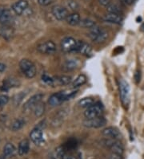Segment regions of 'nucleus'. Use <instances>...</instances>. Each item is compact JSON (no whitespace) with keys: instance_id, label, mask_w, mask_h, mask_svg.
I'll return each instance as SVG.
<instances>
[{"instance_id":"f257e3e1","label":"nucleus","mask_w":144,"mask_h":159,"mask_svg":"<svg viewBox=\"0 0 144 159\" xmlns=\"http://www.w3.org/2000/svg\"><path fill=\"white\" fill-rule=\"evenodd\" d=\"M19 68L27 78H33L36 75V68L30 60L23 59L19 62Z\"/></svg>"},{"instance_id":"b1692460","label":"nucleus","mask_w":144,"mask_h":159,"mask_svg":"<svg viewBox=\"0 0 144 159\" xmlns=\"http://www.w3.org/2000/svg\"><path fill=\"white\" fill-rule=\"evenodd\" d=\"M111 149L112 153H118V154H121L123 155V146L122 145L121 142H116L113 144L111 147Z\"/></svg>"},{"instance_id":"cd10ccee","label":"nucleus","mask_w":144,"mask_h":159,"mask_svg":"<svg viewBox=\"0 0 144 159\" xmlns=\"http://www.w3.org/2000/svg\"><path fill=\"white\" fill-rule=\"evenodd\" d=\"M79 25L82 27H84V28H92L93 27L96 25L95 22L93 21L92 20H90V19H84V20H82L79 23Z\"/></svg>"},{"instance_id":"20e7f679","label":"nucleus","mask_w":144,"mask_h":159,"mask_svg":"<svg viewBox=\"0 0 144 159\" xmlns=\"http://www.w3.org/2000/svg\"><path fill=\"white\" fill-rule=\"evenodd\" d=\"M107 123V120L103 116H98L95 118L92 119H86L83 121V125L86 128H100L104 126Z\"/></svg>"},{"instance_id":"5701e85b","label":"nucleus","mask_w":144,"mask_h":159,"mask_svg":"<svg viewBox=\"0 0 144 159\" xmlns=\"http://www.w3.org/2000/svg\"><path fill=\"white\" fill-rule=\"evenodd\" d=\"M25 120H23V119L22 118L17 119V120H15L13 123H12L11 129L12 131H18V130L21 129L23 126L25 125Z\"/></svg>"},{"instance_id":"ddd939ff","label":"nucleus","mask_w":144,"mask_h":159,"mask_svg":"<svg viewBox=\"0 0 144 159\" xmlns=\"http://www.w3.org/2000/svg\"><path fill=\"white\" fill-rule=\"evenodd\" d=\"M103 135L111 139H119L120 138V133L115 127H107L103 130Z\"/></svg>"},{"instance_id":"9b49d317","label":"nucleus","mask_w":144,"mask_h":159,"mask_svg":"<svg viewBox=\"0 0 144 159\" xmlns=\"http://www.w3.org/2000/svg\"><path fill=\"white\" fill-rule=\"evenodd\" d=\"M28 7V2L27 0H19L12 5V10L16 15L20 16L27 10Z\"/></svg>"},{"instance_id":"ea45409f","label":"nucleus","mask_w":144,"mask_h":159,"mask_svg":"<svg viewBox=\"0 0 144 159\" xmlns=\"http://www.w3.org/2000/svg\"><path fill=\"white\" fill-rule=\"evenodd\" d=\"M134 78H135V80H136V83H138L140 81V72L137 71L135 72V75H134Z\"/></svg>"},{"instance_id":"473e14b6","label":"nucleus","mask_w":144,"mask_h":159,"mask_svg":"<svg viewBox=\"0 0 144 159\" xmlns=\"http://www.w3.org/2000/svg\"><path fill=\"white\" fill-rule=\"evenodd\" d=\"M107 38H108L107 32L105 31H103L102 33L100 34V35H98L97 38H96V39L94 41V42L96 43H103V42H105Z\"/></svg>"},{"instance_id":"dca6fc26","label":"nucleus","mask_w":144,"mask_h":159,"mask_svg":"<svg viewBox=\"0 0 144 159\" xmlns=\"http://www.w3.org/2000/svg\"><path fill=\"white\" fill-rule=\"evenodd\" d=\"M14 35V31L11 27L8 25H4L3 27H0V35L3 39L9 40Z\"/></svg>"},{"instance_id":"37998d69","label":"nucleus","mask_w":144,"mask_h":159,"mask_svg":"<svg viewBox=\"0 0 144 159\" xmlns=\"http://www.w3.org/2000/svg\"><path fill=\"white\" fill-rule=\"evenodd\" d=\"M64 159H76V157L73 155H67L64 157Z\"/></svg>"},{"instance_id":"bb28decb","label":"nucleus","mask_w":144,"mask_h":159,"mask_svg":"<svg viewBox=\"0 0 144 159\" xmlns=\"http://www.w3.org/2000/svg\"><path fill=\"white\" fill-rule=\"evenodd\" d=\"M44 111L45 105L42 102L38 103V105L34 108V113H35V116H38V117L42 116V115L44 113Z\"/></svg>"},{"instance_id":"f03ea898","label":"nucleus","mask_w":144,"mask_h":159,"mask_svg":"<svg viewBox=\"0 0 144 159\" xmlns=\"http://www.w3.org/2000/svg\"><path fill=\"white\" fill-rule=\"evenodd\" d=\"M119 90L122 103L123 105L127 106L130 102V86L124 80H121L119 82Z\"/></svg>"},{"instance_id":"2eb2a0df","label":"nucleus","mask_w":144,"mask_h":159,"mask_svg":"<svg viewBox=\"0 0 144 159\" xmlns=\"http://www.w3.org/2000/svg\"><path fill=\"white\" fill-rule=\"evenodd\" d=\"M104 20L108 22V23L119 24V23H121L122 21H123V18L120 16V15L113 13H107L104 16Z\"/></svg>"},{"instance_id":"2f4dec72","label":"nucleus","mask_w":144,"mask_h":159,"mask_svg":"<svg viewBox=\"0 0 144 159\" xmlns=\"http://www.w3.org/2000/svg\"><path fill=\"white\" fill-rule=\"evenodd\" d=\"M42 80L46 84L54 87V77H51L47 74H43L42 76Z\"/></svg>"},{"instance_id":"79ce46f5","label":"nucleus","mask_w":144,"mask_h":159,"mask_svg":"<svg viewBox=\"0 0 144 159\" xmlns=\"http://www.w3.org/2000/svg\"><path fill=\"white\" fill-rule=\"evenodd\" d=\"M7 66L5 64H2V63H0V72H3L5 70H6Z\"/></svg>"},{"instance_id":"c756f323","label":"nucleus","mask_w":144,"mask_h":159,"mask_svg":"<svg viewBox=\"0 0 144 159\" xmlns=\"http://www.w3.org/2000/svg\"><path fill=\"white\" fill-rule=\"evenodd\" d=\"M107 10L108 13H113L117 14V15H120L121 13V10L119 8V6H117L116 4L111 3L107 7Z\"/></svg>"},{"instance_id":"4c0bfd02","label":"nucleus","mask_w":144,"mask_h":159,"mask_svg":"<svg viewBox=\"0 0 144 159\" xmlns=\"http://www.w3.org/2000/svg\"><path fill=\"white\" fill-rule=\"evenodd\" d=\"M99 4H101L102 6L107 7L109 4L111 3V0H98Z\"/></svg>"},{"instance_id":"f3484780","label":"nucleus","mask_w":144,"mask_h":159,"mask_svg":"<svg viewBox=\"0 0 144 159\" xmlns=\"http://www.w3.org/2000/svg\"><path fill=\"white\" fill-rule=\"evenodd\" d=\"M12 15L11 11L8 9H3L2 13L0 17V23H2L3 25H8V23L11 21Z\"/></svg>"},{"instance_id":"f704fd0d","label":"nucleus","mask_w":144,"mask_h":159,"mask_svg":"<svg viewBox=\"0 0 144 159\" xmlns=\"http://www.w3.org/2000/svg\"><path fill=\"white\" fill-rule=\"evenodd\" d=\"M9 101V97L4 94H0V107L7 105Z\"/></svg>"},{"instance_id":"412c9836","label":"nucleus","mask_w":144,"mask_h":159,"mask_svg":"<svg viewBox=\"0 0 144 159\" xmlns=\"http://www.w3.org/2000/svg\"><path fill=\"white\" fill-rule=\"evenodd\" d=\"M78 67V61L76 60H68L63 64V68L66 71H72Z\"/></svg>"},{"instance_id":"39448f33","label":"nucleus","mask_w":144,"mask_h":159,"mask_svg":"<svg viewBox=\"0 0 144 159\" xmlns=\"http://www.w3.org/2000/svg\"><path fill=\"white\" fill-rule=\"evenodd\" d=\"M52 15L54 16L56 20H59V21H63V20H67V18L69 16L68 11L67 8L63 7V6L60 5H55L52 7L51 9Z\"/></svg>"},{"instance_id":"7ed1b4c3","label":"nucleus","mask_w":144,"mask_h":159,"mask_svg":"<svg viewBox=\"0 0 144 159\" xmlns=\"http://www.w3.org/2000/svg\"><path fill=\"white\" fill-rule=\"evenodd\" d=\"M103 111L102 105L100 104H94L92 106L86 109L84 112V116L86 119H92L101 116Z\"/></svg>"},{"instance_id":"423d86ee","label":"nucleus","mask_w":144,"mask_h":159,"mask_svg":"<svg viewBox=\"0 0 144 159\" xmlns=\"http://www.w3.org/2000/svg\"><path fill=\"white\" fill-rule=\"evenodd\" d=\"M38 52L42 54L51 55L56 52V45L52 41H46L44 43H41L37 48Z\"/></svg>"},{"instance_id":"c9c22d12","label":"nucleus","mask_w":144,"mask_h":159,"mask_svg":"<svg viewBox=\"0 0 144 159\" xmlns=\"http://www.w3.org/2000/svg\"><path fill=\"white\" fill-rule=\"evenodd\" d=\"M25 97V93H19V94H18V95H16L15 97H14V102H15V105H19V103L21 102L22 100H23V97Z\"/></svg>"},{"instance_id":"6e6552de","label":"nucleus","mask_w":144,"mask_h":159,"mask_svg":"<svg viewBox=\"0 0 144 159\" xmlns=\"http://www.w3.org/2000/svg\"><path fill=\"white\" fill-rule=\"evenodd\" d=\"M30 138L35 145L40 146L42 143H44V138H43V134H42V129L39 127H36L32 130L30 134Z\"/></svg>"},{"instance_id":"1a4fd4ad","label":"nucleus","mask_w":144,"mask_h":159,"mask_svg":"<svg viewBox=\"0 0 144 159\" xmlns=\"http://www.w3.org/2000/svg\"><path fill=\"white\" fill-rule=\"evenodd\" d=\"M75 52L81 53L83 56L88 57L92 52V48H91V46L90 44H88V43H84V42L81 40H77Z\"/></svg>"},{"instance_id":"58836bf2","label":"nucleus","mask_w":144,"mask_h":159,"mask_svg":"<svg viewBox=\"0 0 144 159\" xmlns=\"http://www.w3.org/2000/svg\"><path fill=\"white\" fill-rule=\"evenodd\" d=\"M110 159H123V156H122L121 154H118V153H112V154L111 155Z\"/></svg>"},{"instance_id":"a19ab883","label":"nucleus","mask_w":144,"mask_h":159,"mask_svg":"<svg viewBox=\"0 0 144 159\" xmlns=\"http://www.w3.org/2000/svg\"><path fill=\"white\" fill-rule=\"evenodd\" d=\"M121 1L124 2V3L127 4V5H131V4L134 3L135 0H121Z\"/></svg>"},{"instance_id":"6ab92c4d","label":"nucleus","mask_w":144,"mask_h":159,"mask_svg":"<svg viewBox=\"0 0 144 159\" xmlns=\"http://www.w3.org/2000/svg\"><path fill=\"white\" fill-rule=\"evenodd\" d=\"M67 23L69 24V25L71 26H76L78 24H79L81 21L80 19V16H79L78 13H72L71 15L68 16V17L67 18V20H66Z\"/></svg>"},{"instance_id":"a211bd4d","label":"nucleus","mask_w":144,"mask_h":159,"mask_svg":"<svg viewBox=\"0 0 144 159\" xmlns=\"http://www.w3.org/2000/svg\"><path fill=\"white\" fill-rule=\"evenodd\" d=\"M29 149H30V144H29L28 140H23L19 145V149H18L19 154L21 156L25 155L26 153H28Z\"/></svg>"},{"instance_id":"393cba45","label":"nucleus","mask_w":144,"mask_h":159,"mask_svg":"<svg viewBox=\"0 0 144 159\" xmlns=\"http://www.w3.org/2000/svg\"><path fill=\"white\" fill-rule=\"evenodd\" d=\"M86 81V77L85 75L83 74H81L79 76H78V77L74 80L72 85H73V88H78L80 87V86L83 85Z\"/></svg>"},{"instance_id":"e433bc0d","label":"nucleus","mask_w":144,"mask_h":159,"mask_svg":"<svg viewBox=\"0 0 144 159\" xmlns=\"http://www.w3.org/2000/svg\"><path fill=\"white\" fill-rule=\"evenodd\" d=\"M53 2H54V0H38V4L41 6H47Z\"/></svg>"},{"instance_id":"0eeeda50","label":"nucleus","mask_w":144,"mask_h":159,"mask_svg":"<svg viewBox=\"0 0 144 159\" xmlns=\"http://www.w3.org/2000/svg\"><path fill=\"white\" fill-rule=\"evenodd\" d=\"M77 40L72 37H65L61 41V48L65 52H75Z\"/></svg>"},{"instance_id":"7c9ffc66","label":"nucleus","mask_w":144,"mask_h":159,"mask_svg":"<svg viewBox=\"0 0 144 159\" xmlns=\"http://www.w3.org/2000/svg\"><path fill=\"white\" fill-rule=\"evenodd\" d=\"M55 155L59 159H64V157L67 156V153H66L65 148L63 147V146L58 147L57 149H56Z\"/></svg>"},{"instance_id":"4be33fe9","label":"nucleus","mask_w":144,"mask_h":159,"mask_svg":"<svg viewBox=\"0 0 144 159\" xmlns=\"http://www.w3.org/2000/svg\"><path fill=\"white\" fill-rule=\"evenodd\" d=\"M94 101L92 98H90V97H86V98H83L82 100L79 101V105L82 108H89V107L92 106L93 105H94Z\"/></svg>"},{"instance_id":"f8f14e48","label":"nucleus","mask_w":144,"mask_h":159,"mask_svg":"<svg viewBox=\"0 0 144 159\" xmlns=\"http://www.w3.org/2000/svg\"><path fill=\"white\" fill-rule=\"evenodd\" d=\"M64 101H66V100L62 92H59L57 93L52 94L50 98H49V100H48L49 105L52 107H55L61 105L62 103L64 102Z\"/></svg>"},{"instance_id":"72a5a7b5","label":"nucleus","mask_w":144,"mask_h":159,"mask_svg":"<svg viewBox=\"0 0 144 159\" xmlns=\"http://www.w3.org/2000/svg\"><path fill=\"white\" fill-rule=\"evenodd\" d=\"M67 6H68V7H69L71 10L74 11H77L79 9V4L77 3V2L75 1V0H69V1L67 2Z\"/></svg>"},{"instance_id":"a878e982","label":"nucleus","mask_w":144,"mask_h":159,"mask_svg":"<svg viewBox=\"0 0 144 159\" xmlns=\"http://www.w3.org/2000/svg\"><path fill=\"white\" fill-rule=\"evenodd\" d=\"M15 152V148L13 144L7 143L6 146H4V149H3L4 156H6V157L11 156L13 155Z\"/></svg>"},{"instance_id":"c03bdc74","label":"nucleus","mask_w":144,"mask_h":159,"mask_svg":"<svg viewBox=\"0 0 144 159\" xmlns=\"http://www.w3.org/2000/svg\"><path fill=\"white\" fill-rule=\"evenodd\" d=\"M2 11H3V9H2V7H0V17H1V15H2Z\"/></svg>"},{"instance_id":"4468645a","label":"nucleus","mask_w":144,"mask_h":159,"mask_svg":"<svg viewBox=\"0 0 144 159\" xmlns=\"http://www.w3.org/2000/svg\"><path fill=\"white\" fill-rule=\"evenodd\" d=\"M71 77L69 76H59L54 77V86H63L69 84Z\"/></svg>"},{"instance_id":"aec40b11","label":"nucleus","mask_w":144,"mask_h":159,"mask_svg":"<svg viewBox=\"0 0 144 159\" xmlns=\"http://www.w3.org/2000/svg\"><path fill=\"white\" fill-rule=\"evenodd\" d=\"M103 31V30H102V28H100L99 27L95 25L94 27H93L92 28H90V31H89V34L87 35H88L93 41H94L96 39V38H97L100 34L102 33Z\"/></svg>"},{"instance_id":"9d476101","label":"nucleus","mask_w":144,"mask_h":159,"mask_svg":"<svg viewBox=\"0 0 144 159\" xmlns=\"http://www.w3.org/2000/svg\"><path fill=\"white\" fill-rule=\"evenodd\" d=\"M43 95L41 93H37L35 95L32 96V97L25 103L24 105V109L25 110H31V109H34L35 106L38 105V103H40L42 101Z\"/></svg>"},{"instance_id":"c85d7f7f","label":"nucleus","mask_w":144,"mask_h":159,"mask_svg":"<svg viewBox=\"0 0 144 159\" xmlns=\"http://www.w3.org/2000/svg\"><path fill=\"white\" fill-rule=\"evenodd\" d=\"M4 89H9L12 87H17L19 84V81H17L15 79H7L4 80Z\"/></svg>"}]
</instances>
